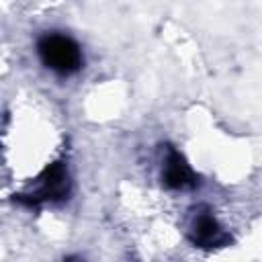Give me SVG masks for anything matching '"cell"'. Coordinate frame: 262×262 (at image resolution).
Returning <instances> with one entry per match:
<instances>
[{
	"instance_id": "3",
	"label": "cell",
	"mask_w": 262,
	"mask_h": 262,
	"mask_svg": "<svg viewBox=\"0 0 262 262\" xmlns=\"http://www.w3.org/2000/svg\"><path fill=\"white\" fill-rule=\"evenodd\" d=\"M164 182L170 188H188L194 186V176L190 172V168L184 164L182 156L176 154L174 149L168 154L166 158V168H164Z\"/></svg>"
},
{
	"instance_id": "1",
	"label": "cell",
	"mask_w": 262,
	"mask_h": 262,
	"mask_svg": "<svg viewBox=\"0 0 262 262\" xmlns=\"http://www.w3.org/2000/svg\"><path fill=\"white\" fill-rule=\"evenodd\" d=\"M37 53L41 61L55 74L68 76L80 70L82 66V53L74 39L59 33L43 35L37 43Z\"/></svg>"
},
{
	"instance_id": "2",
	"label": "cell",
	"mask_w": 262,
	"mask_h": 262,
	"mask_svg": "<svg viewBox=\"0 0 262 262\" xmlns=\"http://www.w3.org/2000/svg\"><path fill=\"white\" fill-rule=\"evenodd\" d=\"M192 242L201 248H215V246H223L229 237L227 233L219 227V223L215 221V217L203 213L194 219L192 223Z\"/></svg>"
},
{
	"instance_id": "4",
	"label": "cell",
	"mask_w": 262,
	"mask_h": 262,
	"mask_svg": "<svg viewBox=\"0 0 262 262\" xmlns=\"http://www.w3.org/2000/svg\"><path fill=\"white\" fill-rule=\"evenodd\" d=\"M66 184H68V178H66V172H63L61 164H53V166L45 172L43 182H41L39 190L33 194L31 203H39V201H45V199L63 196V194H66Z\"/></svg>"
}]
</instances>
